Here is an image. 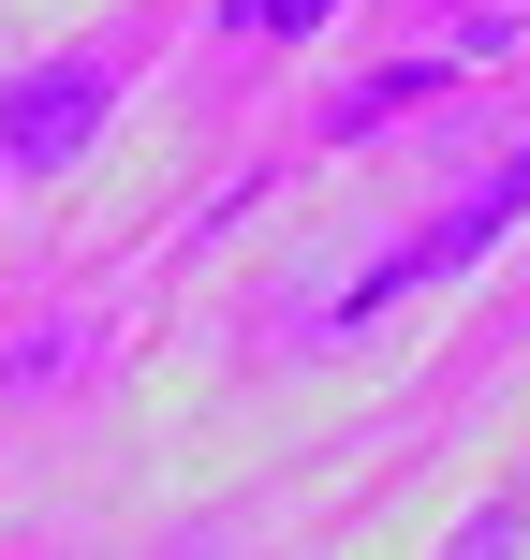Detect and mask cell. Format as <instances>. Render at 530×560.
<instances>
[{"instance_id": "3957f363", "label": "cell", "mask_w": 530, "mask_h": 560, "mask_svg": "<svg viewBox=\"0 0 530 560\" xmlns=\"http://www.w3.org/2000/svg\"><path fill=\"white\" fill-rule=\"evenodd\" d=\"M427 89H443V59H413V74H368V89H354V104H339V118H325V133H339V148H354V133H384V118H413V104H427Z\"/></svg>"}, {"instance_id": "7a4b0ae2", "label": "cell", "mask_w": 530, "mask_h": 560, "mask_svg": "<svg viewBox=\"0 0 530 560\" xmlns=\"http://www.w3.org/2000/svg\"><path fill=\"white\" fill-rule=\"evenodd\" d=\"M118 133V59H30L0 74V163L15 177H74Z\"/></svg>"}, {"instance_id": "6da1fadb", "label": "cell", "mask_w": 530, "mask_h": 560, "mask_svg": "<svg viewBox=\"0 0 530 560\" xmlns=\"http://www.w3.org/2000/svg\"><path fill=\"white\" fill-rule=\"evenodd\" d=\"M516 222H530V133L502 148V177H472V192H457L443 222H413V236H398L384 266H354V280H339V295H325V339H354L368 310H398L413 280H457V266H486V252H502Z\"/></svg>"}, {"instance_id": "5b68a950", "label": "cell", "mask_w": 530, "mask_h": 560, "mask_svg": "<svg viewBox=\"0 0 530 560\" xmlns=\"http://www.w3.org/2000/svg\"><path fill=\"white\" fill-rule=\"evenodd\" d=\"M325 15H339V0H236L222 30H251V45H309V30H325Z\"/></svg>"}, {"instance_id": "277c9868", "label": "cell", "mask_w": 530, "mask_h": 560, "mask_svg": "<svg viewBox=\"0 0 530 560\" xmlns=\"http://www.w3.org/2000/svg\"><path fill=\"white\" fill-rule=\"evenodd\" d=\"M516 546H530V502H516V487L472 516V532H443V560H516Z\"/></svg>"}, {"instance_id": "8992f818", "label": "cell", "mask_w": 530, "mask_h": 560, "mask_svg": "<svg viewBox=\"0 0 530 560\" xmlns=\"http://www.w3.org/2000/svg\"><path fill=\"white\" fill-rule=\"evenodd\" d=\"M457 15H486V0H457Z\"/></svg>"}]
</instances>
